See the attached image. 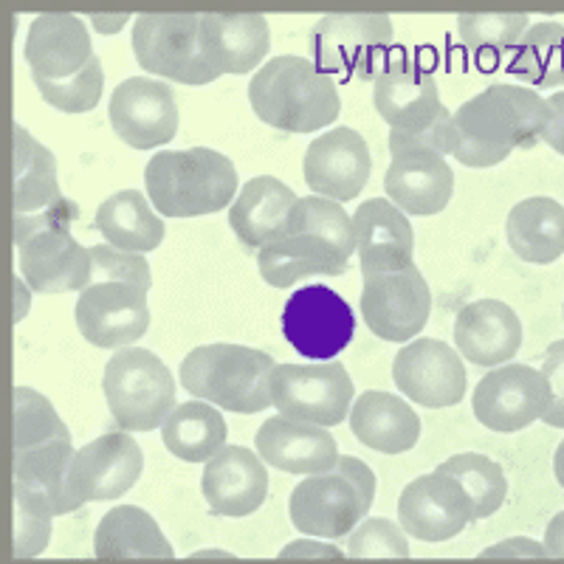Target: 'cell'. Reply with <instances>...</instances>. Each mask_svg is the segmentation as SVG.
<instances>
[{
	"label": "cell",
	"instance_id": "cell-1",
	"mask_svg": "<svg viewBox=\"0 0 564 564\" xmlns=\"http://www.w3.org/2000/svg\"><path fill=\"white\" fill-rule=\"evenodd\" d=\"M356 251V231L345 206L319 195L296 200L289 220L274 238L257 251L260 274L274 289H291L294 282L347 271Z\"/></svg>",
	"mask_w": 564,
	"mask_h": 564
},
{
	"label": "cell",
	"instance_id": "cell-2",
	"mask_svg": "<svg viewBox=\"0 0 564 564\" xmlns=\"http://www.w3.org/2000/svg\"><path fill=\"white\" fill-rule=\"evenodd\" d=\"M547 99L522 85H488L452 113V153L463 167H497L533 148L547 128Z\"/></svg>",
	"mask_w": 564,
	"mask_h": 564
},
{
	"label": "cell",
	"instance_id": "cell-3",
	"mask_svg": "<svg viewBox=\"0 0 564 564\" xmlns=\"http://www.w3.org/2000/svg\"><path fill=\"white\" fill-rule=\"evenodd\" d=\"M249 102L260 122L282 133H316L341 113L339 88L314 59L274 57L257 68L249 83Z\"/></svg>",
	"mask_w": 564,
	"mask_h": 564
},
{
	"label": "cell",
	"instance_id": "cell-4",
	"mask_svg": "<svg viewBox=\"0 0 564 564\" xmlns=\"http://www.w3.org/2000/svg\"><path fill=\"white\" fill-rule=\"evenodd\" d=\"M144 186L153 209L164 218H198L231 206L238 170L218 150H161L144 167Z\"/></svg>",
	"mask_w": 564,
	"mask_h": 564
},
{
	"label": "cell",
	"instance_id": "cell-5",
	"mask_svg": "<svg viewBox=\"0 0 564 564\" xmlns=\"http://www.w3.org/2000/svg\"><path fill=\"white\" fill-rule=\"evenodd\" d=\"M372 102L390 124V135L417 141L443 155L452 153V113L443 108L435 77L401 48H392L372 79Z\"/></svg>",
	"mask_w": 564,
	"mask_h": 564
},
{
	"label": "cell",
	"instance_id": "cell-6",
	"mask_svg": "<svg viewBox=\"0 0 564 564\" xmlns=\"http://www.w3.org/2000/svg\"><path fill=\"white\" fill-rule=\"evenodd\" d=\"M274 359L246 345H200L181 361V387L195 401H206L226 412L257 415L271 406L269 379Z\"/></svg>",
	"mask_w": 564,
	"mask_h": 564
},
{
	"label": "cell",
	"instance_id": "cell-7",
	"mask_svg": "<svg viewBox=\"0 0 564 564\" xmlns=\"http://www.w3.org/2000/svg\"><path fill=\"white\" fill-rule=\"evenodd\" d=\"M70 200L40 215H14V246L23 280L37 294L85 291L94 282V257L68 231Z\"/></svg>",
	"mask_w": 564,
	"mask_h": 564
},
{
	"label": "cell",
	"instance_id": "cell-8",
	"mask_svg": "<svg viewBox=\"0 0 564 564\" xmlns=\"http://www.w3.org/2000/svg\"><path fill=\"white\" fill-rule=\"evenodd\" d=\"M175 379L170 367L144 347H124L105 365L102 390L122 432H153L175 410Z\"/></svg>",
	"mask_w": 564,
	"mask_h": 564
},
{
	"label": "cell",
	"instance_id": "cell-9",
	"mask_svg": "<svg viewBox=\"0 0 564 564\" xmlns=\"http://www.w3.org/2000/svg\"><path fill=\"white\" fill-rule=\"evenodd\" d=\"M392 52L387 14H325L311 29V54L322 74L372 83Z\"/></svg>",
	"mask_w": 564,
	"mask_h": 564
},
{
	"label": "cell",
	"instance_id": "cell-10",
	"mask_svg": "<svg viewBox=\"0 0 564 564\" xmlns=\"http://www.w3.org/2000/svg\"><path fill=\"white\" fill-rule=\"evenodd\" d=\"M269 392L280 415L325 430L339 426L352 406V381L341 361L274 365Z\"/></svg>",
	"mask_w": 564,
	"mask_h": 564
},
{
	"label": "cell",
	"instance_id": "cell-11",
	"mask_svg": "<svg viewBox=\"0 0 564 564\" xmlns=\"http://www.w3.org/2000/svg\"><path fill=\"white\" fill-rule=\"evenodd\" d=\"M133 54L155 77L184 85L215 83L200 54V14H139Z\"/></svg>",
	"mask_w": 564,
	"mask_h": 564
},
{
	"label": "cell",
	"instance_id": "cell-12",
	"mask_svg": "<svg viewBox=\"0 0 564 564\" xmlns=\"http://www.w3.org/2000/svg\"><path fill=\"white\" fill-rule=\"evenodd\" d=\"M356 334L352 308L327 285L294 291L282 308V336L311 361L336 359Z\"/></svg>",
	"mask_w": 564,
	"mask_h": 564
},
{
	"label": "cell",
	"instance_id": "cell-13",
	"mask_svg": "<svg viewBox=\"0 0 564 564\" xmlns=\"http://www.w3.org/2000/svg\"><path fill=\"white\" fill-rule=\"evenodd\" d=\"M390 170L384 175L390 204L417 218H430L449 206L455 195V173L446 155L395 135H390Z\"/></svg>",
	"mask_w": 564,
	"mask_h": 564
},
{
	"label": "cell",
	"instance_id": "cell-14",
	"mask_svg": "<svg viewBox=\"0 0 564 564\" xmlns=\"http://www.w3.org/2000/svg\"><path fill=\"white\" fill-rule=\"evenodd\" d=\"M547 401H551V390H547L545 376L536 367L508 361L502 367H494L477 381L471 410L486 430L511 435L539 421L547 410Z\"/></svg>",
	"mask_w": 564,
	"mask_h": 564
},
{
	"label": "cell",
	"instance_id": "cell-15",
	"mask_svg": "<svg viewBox=\"0 0 564 564\" xmlns=\"http://www.w3.org/2000/svg\"><path fill=\"white\" fill-rule=\"evenodd\" d=\"M430 314L432 294L417 265L392 274L365 276L361 319L379 339L406 345V339H415L426 327Z\"/></svg>",
	"mask_w": 564,
	"mask_h": 564
},
{
	"label": "cell",
	"instance_id": "cell-16",
	"mask_svg": "<svg viewBox=\"0 0 564 564\" xmlns=\"http://www.w3.org/2000/svg\"><path fill=\"white\" fill-rule=\"evenodd\" d=\"M144 471V452L130 432H108L85 443L70 460L68 491L85 502H108L124 497Z\"/></svg>",
	"mask_w": 564,
	"mask_h": 564
},
{
	"label": "cell",
	"instance_id": "cell-17",
	"mask_svg": "<svg viewBox=\"0 0 564 564\" xmlns=\"http://www.w3.org/2000/svg\"><path fill=\"white\" fill-rule=\"evenodd\" d=\"M110 128L133 150H155L178 133V102L167 83L130 77L110 94Z\"/></svg>",
	"mask_w": 564,
	"mask_h": 564
},
{
	"label": "cell",
	"instance_id": "cell-18",
	"mask_svg": "<svg viewBox=\"0 0 564 564\" xmlns=\"http://www.w3.org/2000/svg\"><path fill=\"white\" fill-rule=\"evenodd\" d=\"M74 316L79 334L90 345L124 350L148 334V291L135 289L130 282H90L79 294Z\"/></svg>",
	"mask_w": 564,
	"mask_h": 564
},
{
	"label": "cell",
	"instance_id": "cell-19",
	"mask_svg": "<svg viewBox=\"0 0 564 564\" xmlns=\"http://www.w3.org/2000/svg\"><path fill=\"white\" fill-rule=\"evenodd\" d=\"M392 381L412 404L446 410L466 395V367L460 352L441 339H412L392 361Z\"/></svg>",
	"mask_w": 564,
	"mask_h": 564
},
{
	"label": "cell",
	"instance_id": "cell-20",
	"mask_svg": "<svg viewBox=\"0 0 564 564\" xmlns=\"http://www.w3.org/2000/svg\"><path fill=\"white\" fill-rule=\"evenodd\" d=\"M468 522H477L475 506L460 482L437 468L412 480L398 497V525L404 528L406 536L430 545L457 536Z\"/></svg>",
	"mask_w": 564,
	"mask_h": 564
},
{
	"label": "cell",
	"instance_id": "cell-21",
	"mask_svg": "<svg viewBox=\"0 0 564 564\" xmlns=\"http://www.w3.org/2000/svg\"><path fill=\"white\" fill-rule=\"evenodd\" d=\"M302 173L311 193L336 204L359 198L372 173L370 148L352 128H334L316 135L305 150Z\"/></svg>",
	"mask_w": 564,
	"mask_h": 564
},
{
	"label": "cell",
	"instance_id": "cell-22",
	"mask_svg": "<svg viewBox=\"0 0 564 564\" xmlns=\"http://www.w3.org/2000/svg\"><path fill=\"white\" fill-rule=\"evenodd\" d=\"M367 517L361 497L339 471L305 477L289 497V520L305 536L339 539Z\"/></svg>",
	"mask_w": 564,
	"mask_h": 564
},
{
	"label": "cell",
	"instance_id": "cell-23",
	"mask_svg": "<svg viewBox=\"0 0 564 564\" xmlns=\"http://www.w3.org/2000/svg\"><path fill=\"white\" fill-rule=\"evenodd\" d=\"M23 54L34 83H65L97 59L88 26L77 14L65 12L37 14L29 26Z\"/></svg>",
	"mask_w": 564,
	"mask_h": 564
},
{
	"label": "cell",
	"instance_id": "cell-24",
	"mask_svg": "<svg viewBox=\"0 0 564 564\" xmlns=\"http://www.w3.org/2000/svg\"><path fill=\"white\" fill-rule=\"evenodd\" d=\"M200 494L209 511L218 517H229V520L249 517L269 497V471L263 466V457L246 446L226 443L204 466Z\"/></svg>",
	"mask_w": 564,
	"mask_h": 564
},
{
	"label": "cell",
	"instance_id": "cell-25",
	"mask_svg": "<svg viewBox=\"0 0 564 564\" xmlns=\"http://www.w3.org/2000/svg\"><path fill=\"white\" fill-rule=\"evenodd\" d=\"M257 455L285 475H327L339 463V446L325 426L274 415L257 430Z\"/></svg>",
	"mask_w": 564,
	"mask_h": 564
},
{
	"label": "cell",
	"instance_id": "cell-26",
	"mask_svg": "<svg viewBox=\"0 0 564 564\" xmlns=\"http://www.w3.org/2000/svg\"><path fill=\"white\" fill-rule=\"evenodd\" d=\"M352 231L365 276L392 274L415 265V235L410 218L390 200L370 198L359 204V209L352 212Z\"/></svg>",
	"mask_w": 564,
	"mask_h": 564
},
{
	"label": "cell",
	"instance_id": "cell-27",
	"mask_svg": "<svg viewBox=\"0 0 564 564\" xmlns=\"http://www.w3.org/2000/svg\"><path fill=\"white\" fill-rule=\"evenodd\" d=\"M271 45V26L263 14H200V54L212 79L249 74L263 63Z\"/></svg>",
	"mask_w": 564,
	"mask_h": 564
},
{
	"label": "cell",
	"instance_id": "cell-28",
	"mask_svg": "<svg viewBox=\"0 0 564 564\" xmlns=\"http://www.w3.org/2000/svg\"><path fill=\"white\" fill-rule=\"evenodd\" d=\"M455 345L477 367H502L520 352L522 322L500 300L468 302L455 319Z\"/></svg>",
	"mask_w": 564,
	"mask_h": 564
},
{
	"label": "cell",
	"instance_id": "cell-29",
	"mask_svg": "<svg viewBox=\"0 0 564 564\" xmlns=\"http://www.w3.org/2000/svg\"><path fill=\"white\" fill-rule=\"evenodd\" d=\"M352 437L381 455H404L421 437V417L404 398L367 390L350 406Z\"/></svg>",
	"mask_w": 564,
	"mask_h": 564
},
{
	"label": "cell",
	"instance_id": "cell-30",
	"mask_svg": "<svg viewBox=\"0 0 564 564\" xmlns=\"http://www.w3.org/2000/svg\"><path fill=\"white\" fill-rule=\"evenodd\" d=\"M296 195L291 186L282 184L274 175H257L238 193L229 206V226L238 240L249 249H263L276 231L285 226L291 209L296 206Z\"/></svg>",
	"mask_w": 564,
	"mask_h": 564
},
{
	"label": "cell",
	"instance_id": "cell-31",
	"mask_svg": "<svg viewBox=\"0 0 564 564\" xmlns=\"http://www.w3.org/2000/svg\"><path fill=\"white\" fill-rule=\"evenodd\" d=\"M94 224L105 243L119 251H130V254H148V251L159 249L164 231H167L148 195L139 189H122V193L105 198Z\"/></svg>",
	"mask_w": 564,
	"mask_h": 564
},
{
	"label": "cell",
	"instance_id": "cell-32",
	"mask_svg": "<svg viewBox=\"0 0 564 564\" xmlns=\"http://www.w3.org/2000/svg\"><path fill=\"white\" fill-rule=\"evenodd\" d=\"M97 558H173L175 551L159 522L139 506H116L99 520L94 533Z\"/></svg>",
	"mask_w": 564,
	"mask_h": 564
},
{
	"label": "cell",
	"instance_id": "cell-33",
	"mask_svg": "<svg viewBox=\"0 0 564 564\" xmlns=\"http://www.w3.org/2000/svg\"><path fill=\"white\" fill-rule=\"evenodd\" d=\"M508 246L525 263L547 265L564 254V206L558 200L536 195L508 212Z\"/></svg>",
	"mask_w": 564,
	"mask_h": 564
},
{
	"label": "cell",
	"instance_id": "cell-34",
	"mask_svg": "<svg viewBox=\"0 0 564 564\" xmlns=\"http://www.w3.org/2000/svg\"><path fill=\"white\" fill-rule=\"evenodd\" d=\"M14 215H40L65 204L57 184V161L23 124L14 122Z\"/></svg>",
	"mask_w": 564,
	"mask_h": 564
},
{
	"label": "cell",
	"instance_id": "cell-35",
	"mask_svg": "<svg viewBox=\"0 0 564 564\" xmlns=\"http://www.w3.org/2000/svg\"><path fill=\"white\" fill-rule=\"evenodd\" d=\"M226 426L218 406L206 401H184L161 426V441L173 457L184 463H209L226 446Z\"/></svg>",
	"mask_w": 564,
	"mask_h": 564
},
{
	"label": "cell",
	"instance_id": "cell-36",
	"mask_svg": "<svg viewBox=\"0 0 564 564\" xmlns=\"http://www.w3.org/2000/svg\"><path fill=\"white\" fill-rule=\"evenodd\" d=\"M74 455L77 449L70 446V441H52L37 449L18 452L12 457L14 482L40 494L54 511V517L77 511V500L68 491V471Z\"/></svg>",
	"mask_w": 564,
	"mask_h": 564
},
{
	"label": "cell",
	"instance_id": "cell-37",
	"mask_svg": "<svg viewBox=\"0 0 564 564\" xmlns=\"http://www.w3.org/2000/svg\"><path fill=\"white\" fill-rule=\"evenodd\" d=\"M511 74L533 88H564V26L562 23H533L513 48Z\"/></svg>",
	"mask_w": 564,
	"mask_h": 564
},
{
	"label": "cell",
	"instance_id": "cell-38",
	"mask_svg": "<svg viewBox=\"0 0 564 564\" xmlns=\"http://www.w3.org/2000/svg\"><path fill=\"white\" fill-rule=\"evenodd\" d=\"M437 471L455 477L466 497L475 506V520H486L502 508L508 497V482L502 468L486 455L477 452H463V455L449 457L437 466Z\"/></svg>",
	"mask_w": 564,
	"mask_h": 564
},
{
	"label": "cell",
	"instance_id": "cell-39",
	"mask_svg": "<svg viewBox=\"0 0 564 564\" xmlns=\"http://www.w3.org/2000/svg\"><path fill=\"white\" fill-rule=\"evenodd\" d=\"M14 401V423H12V452L37 449L43 443L52 441H70L68 426L57 415L54 404L43 392L32 387L18 384L12 390Z\"/></svg>",
	"mask_w": 564,
	"mask_h": 564
},
{
	"label": "cell",
	"instance_id": "cell-40",
	"mask_svg": "<svg viewBox=\"0 0 564 564\" xmlns=\"http://www.w3.org/2000/svg\"><path fill=\"white\" fill-rule=\"evenodd\" d=\"M54 511L40 494L12 486V553L14 558H34L48 547Z\"/></svg>",
	"mask_w": 564,
	"mask_h": 564
},
{
	"label": "cell",
	"instance_id": "cell-41",
	"mask_svg": "<svg viewBox=\"0 0 564 564\" xmlns=\"http://www.w3.org/2000/svg\"><path fill=\"white\" fill-rule=\"evenodd\" d=\"M528 32V14H460L457 34L471 52L502 54L520 45Z\"/></svg>",
	"mask_w": 564,
	"mask_h": 564
},
{
	"label": "cell",
	"instance_id": "cell-42",
	"mask_svg": "<svg viewBox=\"0 0 564 564\" xmlns=\"http://www.w3.org/2000/svg\"><path fill=\"white\" fill-rule=\"evenodd\" d=\"M40 90V97L52 108L63 110V113H88L99 105L105 88V74L99 57L77 74V77L65 79V83H34Z\"/></svg>",
	"mask_w": 564,
	"mask_h": 564
},
{
	"label": "cell",
	"instance_id": "cell-43",
	"mask_svg": "<svg viewBox=\"0 0 564 564\" xmlns=\"http://www.w3.org/2000/svg\"><path fill=\"white\" fill-rule=\"evenodd\" d=\"M347 556L352 558H406L410 542L406 531L387 517H370L359 522L347 539Z\"/></svg>",
	"mask_w": 564,
	"mask_h": 564
},
{
	"label": "cell",
	"instance_id": "cell-44",
	"mask_svg": "<svg viewBox=\"0 0 564 564\" xmlns=\"http://www.w3.org/2000/svg\"><path fill=\"white\" fill-rule=\"evenodd\" d=\"M90 257H94V282H130L141 291H150L153 285V274H150L144 254H130V251L99 243L90 246Z\"/></svg>",
	"mask_w": 564,
	"mask_h": 564
},
{
	"label": "cell",
	"instance_id": "cell-45",
	"mask_svg": "<svg viewBox=\"0 0 564 564\" xmlns=\"http://www.w3.org/2000/svg\"><path fill=\"white\" fill-rule=\"evenodd\" d=\"M542 376L547 381V390H551V401H547V410L542 412V421L547 426H556L564 430V339L553 341L545 350V361H542Z\"/></svg>",
	"mask_w": 564,
	"mask_h": 564
},
{
	"label": "cell",
	"instance_id": "cell-46",
	"mask_svg": "<svg viewBox=\"0 0 564 564\" xmlns=\"http://www.w3.org/2000/svg\"><path fill=\"white\" fill-rule=\"evenodd\" d=\"M336 471L345 475L356 486V491L361 497V506H365V511H370L372 497H376V475H372V468L365 460H359V457L341 455L339 463H336Z\"/></svg>",
	"mask_w": 564,
	"mask_h": 564
},
{
	"label": "cell",
	"instance_id": "cell-47",
	"mask_svg": "<svg viewBox=\"0 0 564 564\" xmlns=\"http://www.w3.org/2000/svg\"><path fill=\"white\" fill-rule=\"evenodd\" d=\"M545 556H547L545 545L528 536L502 539V542H497V545L482 551V558H545Z\"/></svg>",
	"mask_w": 564,
	"mask_h": 564
},
{
	"label": "cell",
	"instance_id": "cell-48",
	"mask_svg": "<svg viewBox=\"0 0 564 564\" xmlns=\"http://www.w3.org/2000/svg\"><path fill=\"white\" fill-rule=\"evenodd\" d=\"M547 110H551V119H547L542 141L551 144L558 155H564V90H556L553 97H547Z\"/></svg>",
	"mask_w": 564,
	"mask_h": 564
},
{
	"label": "cell",
	"instance_id": "cell-49",
	"mask_svg": "<svg viewBox=\"0 0 564 564\" xmlns=\"http://www.w3.org/2000/svg\"><path fill=\"white\" fill-rule=\"evenodd\" d=\"M345 553L330 542H314V539H296L280 551V558H341Z\"/></svg>",
	"mask_w": 564,
	"mask_h": 564
},
{
	"label": "cell",
	"instance_id": "cell-50",
	"mask_svg": "<svg viewBox=\"0 0 564 564\" xmlns=\"http://www.w3.org/2000/svg\"><path fill=\"white\" fill-rule=\"evenodd\" d=\"M545 551L547 556H556L564 558V511L556 513L551 522H547V531H545Z\"/></svg>",
	"mask_w": 564,
	"mask_h": 564
},
{
	"label": "cell",
	"instance_id": "cell-51",
	"mask_svg": "<svg viewBox=\"0 0 564 564\" xmlns=\"http://www.w3.org/2000/svg\"><path fill=\"white\" fill-rule=\"evenodd\" d=\"M128 14H90V23L99 29V32H122L124 23H128Z\"/></svg>",
	"mask_w": 564,
	"mask_h": 564
},
{
	"label": "cell",
	"instance_id": "cell-52",
	"mask_svg": "<svg viewBox=\"0 0 564 564\" xmlns=\"http://www.w3.org/2000/svg\"><path fill=\"white\" fill-rule=\"evenodd\" d=\"M553 475H556L558 486L564 488V441L556 446V455H553Z\"/></svg>",
	"mask_w": 564,
	"mask_h": 564
},
{
	"label": "cell",
	"instance_id": "cell-53",
	"mask_svg": "<svg viewBox=\"0 0 564 564\" xmlns=\"http://www.w3.org/2000/svg\"><path fill=\"white\" fill-rule=\"evenodd\" d=\"M193 558H231V553H226V551H198V553H193Z\"/></svg>",
	"mask_w": 564,
	"mask_h": 564
},
{
	"label": "cell",
	"instance_id": "cell-54",
	"mask_svg": "<svg viewBox=\"0 0 564 564\" xmlns=\"http://www.w3.org/2000/svg\"><path fill=\"white\" fill-rule=\"evenodd\" d=\"M562 316H564V308H562Z\"/></svg>",
	"mask_w": 564,
	"mask_h": 564
}]
</instances>
